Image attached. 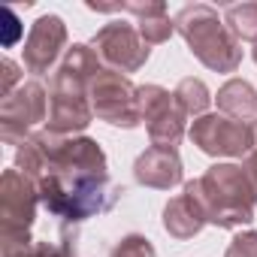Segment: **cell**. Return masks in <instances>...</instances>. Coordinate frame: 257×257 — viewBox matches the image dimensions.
<instances>
[{"label":"cell","instance_id":"1","mask_svg":"<svg viewBox=\"0 0 257 257\" xmlns=\"http://www.w3.org/2000/svg\"><path fill=\"white\" fill-rule=\"evenodd\" d=\"M185 191L203 206L206 218L218 227H242L254 218L257 188L242 167L218 164L203 179L188 182Z\"/></svg>","mask_w":257,"mask_h":257},{"label":"cell","instance_id":"2","mask_svg":"<svg viewBox=\"0 0 257 257\" xmlns=\"http://www.w3.org/2000/svg\"><path fill=\"white\" fill-rule=\"evenodd\" d=\"M46 209L67 221H85L115 206L121 188L109 182L106 173H46L37 182Z\"/></svg>","mask_w":257,"mask_h":257},{"label":"cell","instance_id":"3","mask_svg":"<svg viewBox=\"0 0 257 257\" xmlns=\"http://www.w3.org/2000/svg\"><path fill=\"white\" fill-rule=\"evenodd\" d=\"M176 28L179 34L188 40L191 52L212 70L218 73H233L242 61V49L233 40V34H227V28L221 25L218 13L206 4L197 7H185L176 16Z\"/></svg>","mask_w":257,"mask_h":257},{"label":"cell","instance_id":"4","mask_svg":"<svg viewBox=\"0 0 257 257\" xmlns=\"http://www.w3.org/2000/svg\"><path fill=\"white\" fill-rule=\"evenodd\" d=\"M91 82L67 73V70H58L55 76V85H52V118H49V131L58 134V137H67L73 131H85L94 109L88 106V88Z\"/></svg>","mask_w":257,"mask_h":257},{"label":"cell","instance_id":"5","mask_svg":"<svg viewBox=\"0 0 257 257\" xmlns=\"http://www.w3.org/2000/svg\"><path fill=\"white\" fill-rule=\"evenodd\" d=\"M191 140L206 152V155H227V158H239L245 152H251L257 131L245 121L227 118V115H203L194 121L191 127Z\"/></svg>","mask_w":257,"mask_h":257},{"label":"cell","instance_id":"6","mask_svg":"<svg viewBox=\"0 0 257 257\" xmlns=\"http://www.w3.org/2000/svg\"><path fill=\"white\" fill-rule=\"evenodd\" d=\"M88 94L94 97V112L109 121V124H124V127H134L140 124V109H137V88L127 82L121 73L103 70L91 85Z\"/></svg>","mask_w":257,"mask_h":257},{"label":"cell","instance_id":"7","mask_svg":"<svg viewBox=\"0 0 257 257\" xmlns=\"http://www.w3.org/2000/svg\"><path fill=\"white\" fill-rule=\"evenodd\" d=\"M94 52L121 73H134L149 61V43L131 25H106L94 37Z\"/></svg>","mask_w":257,"mask_h":257},{"label":"cell","instance_id":"8","mask_svg":"<svg viewBox=\"0 0 257 257\" xmlns=\"http://www.w3.org/2000/svg\"><path fill=\"white\" fill-rule=\"evenodd\" d=\"M46 118V91L37 82H28L19 88V94H10L4 100V137L13 143L16 131L28 134V127Z\"/></svg>","mask_w":257,"mask_h":257},{"label":"cell","instance_id":"9","mask_svg":"<svg viewBox=\"0 0 257 257\" xmlns=\"http://www.w3.org/2000/svg\"><path fill=\"white\" fill-rule=\"evenodd\" d=\"M4 230H16V233H28L31 221H34V206H37V194L28 176L10 170L4 176Z\"/></svg>","mask_w":257,"mask_h":257},{"label":"cell","instance_id":"10","mask_svg":"<svg viewBox=\"0 0 257 257\" xmlns=\"http://www.w3.org/2000/svg\"><path fill=\"white\" fill-rule=\"evenodd\" d=\"M64 40H67L64 22L58 16H43L34 25L31 37L25 43V64H28V70L31 73H46L52 67V61L58 58Z\"/></svg>","mask_w":257,"mask_h":257},{"label":"cell","instance_id":"11","mask_svg":"<svg viewBox=\"0 0 257 257\" xmlns=\"http://www.w3.org/2000/svg\"><path fill=\"white\" fill-rule=\"evenodd\" d=\"M137 182L149 188H173L182 182V161L170 149H149L137 158Z\"/></svg>","mask_w":257,"mask_h":257},{"label":"cell","instance_id":"12","mask_svg":"<svg viewBox=\"0 0 257 257\" xmlns=\"http://www.w3.org/2000/svg\"><path fill=\"white\" fill-rule=\"evenodd\" d=\"M206 221H209V218H206L203 206H200L188 191H185L182 197L170 200L167 209H164V227H167L176 239H191V236H197Z\"/></svg>","mask_w":257,"mask_h":257},{"label":"cell","instance_id":"13","mask_svg":"<svg viewBox=\"0 0 257 257\" xmlns=\"http://www.w3.org/2000/svg\"><path fill=\"white\" fill-rule=\"evenodd\" d=\"M218 106H221V112H227V118L242 121V118H251L257 112V94H254V88L248 82L230 79L218 91Z\"/></svg>","mask_w":257,"mask_h":257},{"label":"cell","instance_id":"14","mask_svg":"<svg viewBox=\"0 0 257 257\" xmlns=\"http://www.w3.org/2000/svg\"><path fill=\"white\" fill-rule=\"evenodd\" d=\"M149 137H152L155 149L176 152L179 140L185 137V112L173 103V109H167L164 115H158L155 121H149Z\"/></svg>","mask_w":257,"mask_h":257},{"label":"cell","instance_id":"15","mask_svg":"<svg viewBox=\"0 0 257 257\" xmlns=\"http://www.w3.org/2000/svg\"><path fill=\"white\" fill-rule=\"evenodd\" d=\"M173 94L164 91L161 85H143L137 88V109H140V118L146 121H155L158 115H164L167 109H173Z\"/></svg>","mask_w":257,"mask_h":257},{"label":"cell","instance_id":"16","mask_svg":"<svg viewBox=\"0 0 257 257\" xmlns=\"http://www.w3.org/2000/svg\"><path fill=\"white\" fill-rule=\"evenodd\" d=\"M173 100L185 115H197L209 106V91L200 79H182L179 88L173 91Z\"/></svg>","mask_w":257,"mask_h":257},{"label":"cell","instance_id":"17","mask_svg":"<svg viewBox=\"0 0 257 257\" xmlns=\"http://www.w3.org/2000/svg\"><path fill=\"white\" fill-rule=\"evenodd\" d=\"M227 22L236 37L242 40H257V4H242L227 10Z\"/></svg>","mask_w":257,"mask_h":257},{"label":"cell","instance_id":"18","mask_svg":"<svg viewBox=\"0 0 257 257\" xmlns=\"http://www.w3.org/2000/svg\"><path fill=\"white\" fill-rule=\"evenodd\" d=\"M140 34L146 43H164L170 34H173V25L167 16H152V19H143L140 22Z\"/></svg>","mask_w":257,"mask_h":257},{"label":"cell","instance_id":"19","mask_svg":"<svg viewBox=\"0 0 257 257\" xmlns=\"http://www.w3.org/2000/svg\"><path fill=\"white\" fill-rule=\"evenodd\" d=\"M112 257H155V248H152V242L143 239V236H127V239L112 251Z\"/></svg>","mask_w":257,"mask_h":257},{"label":"cell","instance_id":"20","mask_svg":"<svg viewBox=\"0 0 257 257\" xmlns=\"http://www.w3.org/2000/svg\"><path fill=\"white\" fill-rule=\"evenodd\" d=\"M227 257H257V233H239L227 248Z\"/></svg>","mask_w":257,"mask_h":257},{"label":"cell","instance_id":"21","mask_svg":"<svg viewBox=\"0 0 257 257\" xmlns=\"http://www.w3.org/2000/svg\"><path fill=\"white\" fill-rule=\"evenodd\" d=\"M4 16H7V22H10V25H7V28H10V34H7V40H4V43H7V46H13V43H16V37H19V19L13 16V10H4Z\"/></svg>","mask_w":257,"mask_h":257},{"label":"cell","instance_id":"22","mask_svg":"<svg viewBox=\"0 0 257 257\" xmlns=\"http://www.w3.org/2000/svg\"><path fill=\"white\" fill-rule=\"evenodd\" d=\"M16 64L13 61H4V97H10V85L16 82Z\"/></svg>","mask_w":257,"mask_h":257},{"label":"cell","instance_id":"23","mask_svg":"<svg viewBox=\"0 0 257 257\" xmlns=\"http://www.w3.org/2000/svg\"><path fill=\"white\" fill-rule=\"evenodd\" d=\"M245 173L251 176V182H254V188H257V152H251V155H248V164H245Z\"/></svg>","mask_w":257,"mask_h":257},{"label":"cell","instance_id":"24","mask_svg":"<svg viewBox=\"0 0 257 257\" xmlns=\"http://www.w3.org/2000/svg\"><path fill=\"white\" fill-rule=\"evenodd\" d=\"M254 61H257V43H254Z\"/></svg>","mask_w":257,"mask_h":257},{"label":"cell","instance_id":"25","mask_svg":"<svg viewBox=\"0 0 257 257\" xmlns=\"http://www.w3.org/2000/svg\"><path fill=\"white\" fill-rule=\"evenodd\" d=\"M254 131H257V127H254Z\"/></svg>","mask_w":257,"mask_h":257}]
</instances>
